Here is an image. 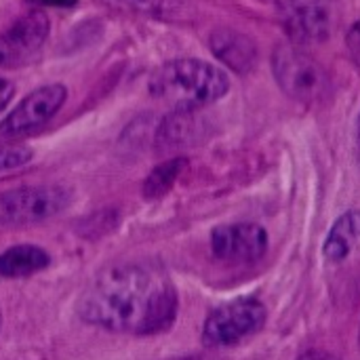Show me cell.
Wrapping results in <instances>:
<instances>
[{
	"instance_id": "6da1fadb",
	"label": "cell",
	"mask_w": 360,
	"mask_h": 360,
	"mask_svg": "<svg viewBox=\"0 0 360 360\" xmlns=\"http://www.w3.org/2000/svg\"><path fill=\"white\" fill-rule=\"evenodd\" d=\"M177 310V289L154 262H120L103 268L76 302V312L86 325L139 338L171 329Z\"/></svg>"
},
{
	"instance_id": "7a4b0ae2",
	"label": "cell",
	"mask_w": 360,
	"mask_h": 360,
	"mask_svg": "<svg viewBox=\"0 0 360 360\" xmlns=\"http://www.w3.org/2000/svg\"><path fill=\"white\" fill-rule=\"evenodd\" d=\"M150 95L171 110H198L221 99L230 80L224 70L200 59H173L150 78Z\"/></svg>"
},
{
	"instance_id": "3957f363",
	"label": "cell",
	"mask_w": 360,
	"mask_h": 360,
	"mask_svg": "<svg viewBox=\"0 0 360 360\" xmlns=\"http://www.w3.org/2000/svg\"><path fill=\"white\" fill-rule=\"evenodd\" d=\"M272 70L278 86L302 103H316L325 99L331 89L327 70L295 42L274 49Z\"/></svg>"
},
{
	"instance_id": "277c9868",
	"label": "cell",
	"mask_w": 360,
	"mask_h": 360,
	"mask_svg": "<svg viewBox=\"0 0 360 360\" xmlns=\"http://www.w3.org/2000/svg\"><path fill=\"white\" fill-rule=\"evenodd\" d=\"M266 306L255 297H240L215 308L202 325V342L211 348L234 346L266 325Z\"/></svg>"
},
{
	"instance_id": "5b68a950",
	"label": "cell",
	"mask_w": 360,
	"mask_h": 360,
	"mask_svg": "<svg viewBox=\"0 0 360 360\" xmlns=\"http://www.w3.org/2000/svg\"><path fill=\"white\" fill-rule=\"evenodd\" d=\"M70 205L59 186H21L0 192V226H32L57 217Z\"/></svg>"
},
{
	"instance_id": "8992f818",
	"label": "cell",
	"mask_w": 360,
	"mask_h": 360,
	"mask_svg": "<svg viewBox=\"0 0 360 360\" xmlns=\"http://www.w3.org/2000/svg\"><path fill=\"white\" fill-rule=\"evenodd\" d=\"M276 11L295 44L327 40L338 21L335 0H276Z\"/></svg>"
},
{
	"instance_id": "52a82bcc",
	"label": "cell",
	"mask_w": 360,
	"mask_h": 360,
	"mask_svg": "<svg viewBox=\"0 0 360 360\" xmlns=\"http://www.w3.org/2000/svg\"><path fill=\"white\" fill-rule=\"evenodd\" d=\"M65 97L68 89L63 84H46L32 91L0 120V137L13 141L38 131L59 112Z\"/></svg>"
},
{
	"instance_id": "ba28073f",
	"label": "cell",
	"mask_w": 360,
	"mask_h": 360,
	"mask_svg": "<svg viewBox=\"0 0 360 360\" xmlns=\"http://www.w3.org/2000/svg\"><path fill=\"white\" fill-rule=\"evenodd\" d=\"M51 30L46 13L34 8L0 32V68H21L42 49Z\"/></svg>"
},
{
	"instance_id": "9c48e42d",
	"label": "cell",
	"mask_w": 360,
	"mask_h": 360,
	"mask_svg": "<svg viewBox=\"0 0 360 360\" xmlns=\"http://www.w3.org/2000/svg\"><path fill=\"white\" fill-rule=\"evenodd\" d=\"M211 251L228 264L257 262L268 251V232L257 224H228L211 232Z\"/></svg>"
},
{
	"instance_id": "30bf717a",
	"label": "cell",
	"mask_w": 360,
	"mask_h": 360,
	"mask_svg": "<svg viewBox=\"0 0 360 360\" xmlns=\"http://www.w3.org/2000/svg\"><path fill=\"white\" fill-rule=\"evenodd\" d=\"M209 44H211L213 55L238 74H247L249 70H253L257 61L255 42L236 30H230V27L215 30L209 38Z\"/></svg>"
},
{
	"instance_id": "8fae6325",
	"label": "cell",
	"mask_w": 360,
	"mask_h": 360,
	"mask_svg": "<svg viewBox=\"0 0 360 360\" xmlns=\"http://www.w3.org/2000/svg\"><path fill=\"white\" fill-rule=\"evenodd\" d=\"M202 137V120L196 116V110H171L169 116L162 118L156 131V148L177 150L196 143Z\"/></svg>"
},
{
	"instance_id": "7c38bea8",
	"label": "cell",
	"mask_w": 360,
	"mask_h": 360,
	"mask_svg": "<svg viewBox=\"0 0 360 360\" xmlns=\"http://www.w3.org/2000/svg\"><path fill=\"white\" fill-rule=\"evenodd\" d=\"M360 245V211H348L329 230L325 245H323V255L331 264H342L346 262Z\"/></svg>"
},
{
	"instance_id": "4fadbf2b",
	"label": "cell",
	"mask_w": 360,
	"mask_h": 360,
	"mask_svg": "<svg viewBox=\"0 0 360 360\" xmlns=\"http://www.w3.org/2000/svg\"><path fill=\"white\" fill-rule=\"evenodd\" d=\"M51 257L36 245H15L0 253V276L2 278H27L49 268Z\"/></svg>"
},
{
	"instance_id": "5bb4252c",
	"label": "cell",
	"mask_w": 360,
	"mask_h": 360,
	"mask_svg": "<svg viewBox=\"0 0 360 360\" xmlns=\"http://www.w3.org/2000/svg\"><path fill=\"white\" fill-rule=\"evenodd\" d=\"M186 165L188 162L181 156L169 158V160L160 162L146 177V181H143V196L146 198H160V196H165L173 188V184L177 181V177L181 175V171L186 169Z\"/></svg>"
},
{
	"instance_id": "9a60e30c",
	"label": "cell",
	"mask_w": 360,
	"mask_h": 360,
	"mask_svg": "<svg viewBox=\"0 0 360 360\" xmlns=\"http://www.w3.org/2000/svg\"><path fill=\"white\" fill-rule=\"evenodd\" d=\"M34 158L32 148L21 143H2L0 146V173L25 167Z\"/></svg>"
},
{
	"instance_id": "2e32d148",
	"label": "cell",
	"mask_w": 360,
	"mask_h": 360,
	"mask_svg": "<svg viewBox=\"0 0 360 360\" xmlns=\"http://www.w3.org/2000/svg\"><path fill=\"white\" fill-rule=\"evenodd\" d=\"M110 2L146 13V15H162L167 8H171L169 0H110Z\"/></svg>"
},
{
	"instance_id": "e0dca14e",
	"label": "cell",
	"mask_w": 360,
	"mask_h": 360,
	"mask_svg": "<svg viewBox=\"0 0 360 360\" xmlns=\"http://www.w3.org/2000/svg\"><path fill=\"white\" fill-rule=\"evenodd\" d=\"M346 44H348V51H350L352 59L360 65V19L350 27L348 38H346Z\"/></svg>"
},
{
	"instance_id": "ac0fdd59",
	"label": "cell",
	"mask_w": 360,
	"mask_h": 360,
	"mask_svg": "<svg viewBox=\"0 0 360 360\" xmlns=\"http://www.w3.org/2000/svg\"><path fill=\"white\" fill-rule=\"evenodd\" d=\"M13 95H15V86H13V82H8V80L0 78V112L8 105V101L13 99Z\"/></svg>"
},
{
	"instance_id": "d6986e66",
	"label": "cell",
	"mask_w": 360,
	"mask_h": 360,
	"mask_svg": "<svg viewBox=\"0 0 360 360\" xmlns=\"http://www.w3.org/2000/svg\"><path fill=\"white\" fill-rule=\"evenodd\" d=\"M297 360H340L338 356H333L331 352H325V350H308L304 352Z\"/></svg>"
},
{
	"instance_id": "ffe728a7",
	"label": "cell",
	"mask_w": 360,
	"mask_h": 360,
	"mask_svg": "<svg viewBox=\"0 0 360 360\" xmlns=\"http://www.w3.org/2000/svg\"><path fill=\"white\" fill-rule=\"evenodd\" d=\"M32 4H38V6H59V8H65V6H74L78 0H27Z\"/></svg>"
},
{
	"instance_id": "44dd1931",
	"label": "cell",
	"mask_w": 360,
	"mask_h": 360,
	"mask_svg": "<svg viewBox=\"0 0 360 360\" xmlns=\"http://www.w3.org/2000/svg\"><path fill=\"white\" fill-rule=\"evenodd\" d=\"M359 158H360V124H359Z\"/></svg>"
},
{
	"instance_id": "7402d4cb",
	"label": "cell",
	"mask_w": 360,
	"mask_h": 360,
	"mask_svg": "<svg viewBox=\"0 0 360 360\" xmlns=\"http://www.w3.org/2000/svg\"><path fill=\"white\" fill-rule=\"evenodd\" d=\"M0 325H2V314H0Z\"/></svg>"
}]
</instances>
